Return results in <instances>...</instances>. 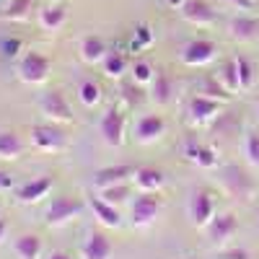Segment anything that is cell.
Masks as SVG:
<instances>
[{
  "instance_id": "1",
  "label": "cell",
  "mask_w": 259,
  "mask_h": 259,
  "mask_svg": "<svg viewBox=\"0 0 259 259\" xmlns=\"http://www.w3.org/2000/svg\"><path fill=\"white\" fill-rule=\"evenodd\" d=\"M50 57L47 55H41V52H26L24 57H21L18 62V75L24 83H31V85H39V83H45L47 75H50Z\"/></svg>"
},
{
  "instance_id": "2",
  "label": "cell",
  "mask_w": 259,
  "mask_h": 259,
  "mask_svg": "<svg viewBox=\"0 0 259 259\" xmlns=\"http://www.w3.org/2000/svg\"><path fill=\"white\" fill-rule=\"evenodd\" d=\"M80 212H83V202L78 197H70V194H62V197H57L47 207L45 221H47V226H65L68 221L78 218Z\"/></svg>"
},
{
  "instance_id": "3",
  "label": "cell",
  "mask_w": 259,
  "mask_h": 259,
  "mask_svg": "<svg viewBox=\"0 0 259 259\" xmlns=\"http://www.w3.org/2000/svg\"><path fill=\"white\" fill-rule=\"evenodd\" d=\"M161 212V194L158 192H140L133 205V226L145 228L150 226Z\"/></svg>"
},
{
  "instance_id": "4",
  "label": "cell",
  "mask_w": 259,
  "mask_h": 259,
  "mask_svg": "<svg viewBox=\"0 0 259 259\" xmlns=\"http://www.w3.org/2000/svg\"><path fill=\"white\" fill-rule=\"evenodd\" d=\"M31 143L36 150H45V153H57L65 145V135L52 124H34L31 127Z\"/></svg>"
},
{
  "instance_id": "5",
  "label": "cell",
  "mask_w": 259,
  "mask_h": 259,
  "mask_svg": "<svg viewBox=\"0 0 259 259\" xmlns=\"http://www.w3.org/2000/svg\"><path fill=\"white\" fill-rule=\"evenodd\" d=\"M101 138H104V143L106 145H112V148H117V145H122V140H124V114H122V109H109L104 117H101Z\"/></svg>"
},
{
  "instance_id": "6",
  "label": "cell",
  "mask_w": 259,
  "mask_h": 259,
  "mask_svg": "<svg viewBox=\"0 0 259 259\" xmlns=\"http://www.w3.org/2000/svg\"><path fill=\"white\" fill-rule=\"evenodd\" d=\"M215 52L218 50H215V45L210 39H192L189 45L184 47V52H182V60L187 65H192V68H202V65L212 62Z\"/></svg>"
},
{
  "instance_id": "7",
  "label": "cell",
  "mask_w": 259,
  "mask_h": 259,
  "mask_svg": "<svg viewBox=\"0 0 259 259\" xmlns=\"http://www.w3.org/2000/svg\"><path fill=\"white\" fill-rule=\"evenodd\" d=\"M189 218L194 226H210V221L215 218V202L207 192H194L192 194V202H189Z\"/></svg>"
},
{
  "instance_id": "8",
  "label": "cell",
  "mask_w": 259,
  "mask_h": 259,
  "mask_svg": "<svg viewBox=\"0 0 259 259\" xmlns=\"http://www.w3.org/2000/svg\"><path fill=\"white\" fill-rule=\"evenodd\" d=\"M41 112H45L52 122H73V109L68 99H65L60 91H50L41 99Z\"/></svg>"
},
{
  "instance_id": "9",
  "label": "cell",
  "mask_w": 259,
  "mask_h": 259,
  "mask_svg": "<svg viewBox=\"0 0 259 259\" xmlns=\"http://www.w3.org/2000/svg\"><path fill=\"white\" fill-rule=\"evenodd\" d=\"M163 133H166V122H163L161 114H145V117H140L138 124H135V135H138L140 143H153V140H158Z\"/></svg>"
},
{
  "instance_id": "10",
  "label": "cell",
  "mask_w": 259,
  "mask_h": 259,
  "mask_svg": "<svg viewBox=\"0 0 259 259\" xmlns=\"http://www.w3.org/2000/svg\"><path fill=\"white\" fill-rule=\"evenodd\" d=\"M182 16L194 26H210L215 21V11L205 3V0H187L182 6Z\"/></svg>"
},
{
  "instance_id": "11",
  "label": "cell",
  "mask_w": 259,
  "mask_h": 259,
  "mask_svg": "<svg viewBox=\"0 0 259 259\" xmlns=\"http://www.w3.org/2000/svg\"><path fill=\"white\" fill-rule=\"evenodd\" d=\"M130 177H135V168L133 166H109V168H101L94 184L99 189H106V187H114V184H124Z\"/></svg>"
},
{
  "instance_id": "12",
  "label": "cell",
  "mask_w": 259,
  "mask_h": 259,
  "mask_svg": "<svg viewBox=\"0 0 259 259\" xmlns=\"http://www.w3.org/2000/svg\"><path fill=\"white\" fill-rule=\"evenodd\" d=\"M83 259H109L112 256V241L106 239L104 233H91L89 239H85L83 249H80Z\"/></svg>"
},
{
  "instance_id": "13",
  "label": "cell",
  "mask_w": 259,
  "mask_h": 259,
  "mask_svg": "<svg viewBox=\"0 0 259 259\" xmlns=\"http://www.w3.org/2000/svg\"><path fill=\"white\" fill-rule=\"evenodd\" d=\"M221 112V101L218 99H210V96H194L189 101V114L194 122H205L210 117H215Z\"/></svg>"
},
{
  "instance_id": "14",
  "label": "cell",
  "mask_w": 259,
  "mask_h": 259,
  "mask_svg": "<svg viewBox=\"0 0 259 259\" xmlns=\"http://www.w3.org/2000/svg\"><path fill=\"white\" fill-rule=\"evenodd\" d=\"M55 179L52 177H41V179H34L29 184H24L18 189V200L21 202H39L41 197H47V192L52 189Z\"/></svg>"
},
{
  "instance_id": "15",
  "label": "cell",
  "mask_w": 259,
  "mask_h": 259,
  "mask_svg": "<svg viewBox=\"0 0 259 259\" xmlns=\"http://www.w3.org/2000/svg\"><path fill=\"white\" fill-rule=\"evenodd\" d=\"M236 218L231 212H223V215H215V218L210 221V226H207V231H210V239L212 241H226V239H231V233L236 231Z\"/></svg>"
},
{
  "instance_id": "16",
  "label": "cell",
  "mask_w": 259,
  "mask_h": 259,
  "mask_svg": "<svg viewBox=\"0 0 259 259\" xmlns=\"http://www.w3.org/2000/svg\"><path fill=\"white\" fill-rule=\"evenodd\" d=\"M135 184L140 192H158L163 187V174L153 166H140L135 168Z\"/></svg>"
},
{
  "instance_id": "17",
  "label": "cell",
  "mask_w": 259,
  "mask_h": 259,
  "mask_svg": "<svg viewBox=\"0 0 259 259\" xmlns=\"http://www.w3.org/2000/svg\"><path fill=\"white\" fill-rule=\"evenodd\" d=\"M184 153L192 163H197L200 168H212L218 163V156H215V150L207 148V145H200V143H187Z\"/></svg>"
},
{
  "instance_id": "18",
  "label": "cell",
  "mask_w": 259,
  "mask_h": 259,
  "mask_svg": "<svg viewBox=\"0 0 259 259\" xmlns=\"http://www.w3.org/2000/svg\"><path fill=\"white\" fill-rule=\"evenodd\" d=\"M91 210H94V215H96V218H99L104 226H109V228H117V226L122 223L117 205L106 202V200H101V197H94V200H91Z\"/></svg>"
},
{
  "instance_id": "19",
  "label": "cell",
  "mask_w": 259,
  "mask_h": 259,
  "mask_svg": "<svg viewBox=\"0 0 259 259\" xmlns=\"http://www.w3.org/2000/svg\"><path fill=\"white\" fill-rule=\"evenodd\" d=\"M228 29H231L233 39H254L259 34V18H254V16H236Z\"/></svg>"
},
{
  "instance_id": "20",
  "label": "cell",
  "mask_w": 259,
  "mask_h": 259,
  "mask_svg": "<svg viewBox=\"0 0 259 259\" xmlns=\"http://www.w3.org/2000/svg\"><path fill=\"white\" fill-rule=\"evenodd\" d=\"M80 57L89 62V65H94V62H104V57H106V45H104V39L101 36H85L83 41H80Z\"/></svg>"
},
{
  "instance_id": "21",
  "label": "cell",
  "mask_w": 259,
  "mask_h": 259,
  "mask_svg": "<svg viewBox=\"0 0 259 259\" xmlns=\"http://www.w3.org/2000/svg\"><path fill=\"white\" fill-rule=\"evenodd\" d=\"M16 254L21 259H39L41 256V239L34 233H24L16 239Z\"/></svg>"
},
{
  "instance_id": "22",
  "label": "cell",
  "mask_w": 259,
  "mask_h": 259,
  "mask_svg": "<svg viewBox=\"0 0 259 259\" xmlns=\"http://www.w3.org/2000/svg\"><path fill=\"white\" fill-rule=\"evenodd\" d=\"M24 153V143L16 133H0V158L3 161H16Z\"/></svg>"
},
{
  "instance_id": "23",
  "label": "cell",
  "mask_w": 259,
  "mask_h": 259,
  "mask_svg": "<svg viewBox=\"0 0 259 259\" xmlns=\"http://www.w3.org/2000/svg\"><path fill=\"white\" fill-rule=\"evenodd\" d=\"M65 21H68V13H65L62 6H52V8H45L39 13V26L47 31H57Z\"/></svg>"
},
{
  "instance_id": "24",
  "label": "cell",
  "mask_w": 259,
  "mask_h": 259,
  "mask_svg": "<svg viewBox=\"0 0 259 259\" xmlns=\"http://www.w3.org/2000/svg\"><path fill=\"white\" fill-rule=\"evenodd\" d=\"M171 91H174V83H171V78L166 73H156V78L150 80V96H153V101L158 104H166L171 99Z\"/></svg>"
},
{
  "instance_id": "25",
  "label": "cell",
  "mask_w": 259,
  "mask_h": 259,
  "mask_svg": "<svg viewBox=\"0 0 259 259\" xmlns=\"http://www.w3.org/2000/svg\"><path fill=\"white\" fill-rule=\"evenodd\" d=\"M31 8H34V0H11L3 11V18L6 21H21V18L29 16Z\"/></svg>"
},
{
  "instance_id": "26",
  "label": "cell",
  "mask_w": 259,
  "mask_h": 259,
  "mask_svg": "<svg viewBox=\"0 0 259 259\" xmlns=\"http://www.w3.org/2000/svg\"><path fill=\"white\" fill-rule=\"evenodd\" d=\"M124 68H127V60L122 52H109L104 57V73L109 78H119L124 73Z\"/></svg>"
},
{
  "instance_id": "27",
  "label": "cell",
  "mask_w": 259,
  "mask_h": 259,
  "mask_svg": "<svg viewBox=\"0 0 259 259\" xmlns=\"http://www.w3.org/2000/svg\"><path fill=\"white\" fill-rule=\"evenodd\" d=\"M78 96L85 106H96L101 101V89H99V83L94 80H83L80 83V89H78Z\"/></svg>"
},
{
  "instance_id": "28",
  "label": "cell",
  "mask_w": 259,
  "mask_h": 259,
  "mask_svg": "<svg viewBox=\"0 0 259 259\" xmlns=\"http://www.w3.org/2000/svg\"><path fill=\"white\" fill-rule=\"evenodd\" d=\"M236 60V70H239V83H241V89H251V83H254V68H251V62L239 55V57H233Z\"/></svg>"
},
{
  "instance_id": "29",
  "label": "cell",
  "mask_w": 259,
  "mask_h": 259,
  "mask_svg": "<svg viewBox=\"0 0 259 259\" xmlns=\"http://www.w3.org/2000/svg\"><path fill=\"white\" fill-rule=\"evenodd\" d=\"M127 194H130L127 184H114V187L101 189L99 197H101V200H106V202H112V205H119V202H124V200H127Z\"/></svg>"
},
{
  "instance_id": "30",
  "label": "cell",
  "mask_w": 259,
  "mask_h": 259,
  "mask_svg": "<svg viewBox=\"0 0 259 259\" xmlns=\"http://www.w3.org/2000/svg\"><path fill=\"white\" fill-rule=\"evenodd\" d=\"M133 75H135V83L145 85V83H150V80L156 78V70H153V65H150V62L138 60V62H135V68H133Z\"/></svg>"
},
{
  "instance_id": "31",
  "label": "cell",
  "mask_w": 259,
  "mask_h": 259,
  "mask_svg": "<svg viewBox=\"0 0 259 259\" xmlns=\"http://www.w3.org/2000/svg\"><path fill=\"white\" fill-rule=\"evenodd\" d=\"M153 45V31H150L148 24H140L135 29V39H133V50H143V47H150Z\"/></svg>"
},
{
  "instance_id": "32",
  "label": "cell",
  "mask_w": 259,
  "mask_h": 259,
  "mask_svg": "<svg viewBox=\"0 0 259 259\" xmlns=\"http://www.w3.org/2000/svg\"><path fill=\"white\" fill-rule=\"evenodd\" d=\"M223 80H226V89H228V91L241 89V83H239V70H236V60L226 62V68H223Z\"/></svg>"
},
{
  "instance_id": "33",
  "label": "cell",
  "mask_w": 259,
  "mask_h": 259,
  "mask_svg": "<svg viewBox=\"0 0 259 259\" xmlns=\"http://www.w3.org/2000/svg\"><path fill=\"white\" fill-rule=\"evenodd\" d=\"M244 148H246V156H249V161L259 166V135H256V133H249V135H246Z\"/></svg>"
},
{
  "instance_id": "34",
  "label": "cell",
  "mask_w": 259,
  "mask_h": 259,
  "mask_svg": "<svg viewBox=\"0 0 259 259\" xmlns=\"http://www.w3.org/2000/svg\"><path fill=\"white\" fill-rule=\"evenodd\" d=\"M205 91H207L210 99H218V101H228V99H231V94H228L226 85L215 83V80H207V83H205Z\"/></svg>"
},
{
  "instance_id": "35",
  "label": "cell",
  "mask_w": 259,
  "mask_h": 259,
  "mask_svg": "<svg viewBox=\"0 0 259 259\" xmlns=\"http://www.w3.org/2000/svg\"><path fill=\"white\" fill-rule=\"evenodd\" d=\"M0 50H3V55H6V57H16V55H18V50H21V39H3Z\"/></svg>"
},
{
  "instance_id": "36",
  "label": "cell",
  "mask_w": 259,
  "mask_h": 259,
  "mask_svg": "<svg viewBox=\"0 0 259 259\" xmlns=\"http://www.w3.org/2000/svg\"><path fill=\"white\" fill-rule=\"evenodd\" d=\"M11 187H13V177L8 174V171L0 168V192H6V189H11Z\"/></svg>"
},
{
  "instance_id": "37",
  "label": "cell",
  "mask_w": 259,
  "mask_h": 259,
  "mask_svg": "<svg viewBox=\"0 0 259 259\" xmlns=\"http://www.w3.org/2000/svg\"><path fill=\"white\" fill-rule=\"evenodd\" d=\"M223 259H249V254L244 249H231V251H223Z\"/></svg>"
},
{
  "instance_id": "38",
  "label": "cell",
  "mask_w": 259,
  "mask_h": 259,
  "mask_svg": "<svg viewBox=\"0 0 259 259\" xmlns=\"http://www.w3.org/2000/svg\"><path fill=\"white\" fill-rule=\"evenodd\" d=\"M231 6H236L239 11H251V0H228Z\"/></svg>"
},
{
  "instance_id": "39",
  "label": "cell",
  "mask_w": 259,
  "mask_h": 259,
  "mask_svg": "<svg viewBox=\"0 0 259 259\" xmlns=\"http://www.w3.org/2000/svg\"><path fill=\"white\" fill-rule=\"evenodd\" d=\"M47 259H73L70 254H65V251H55V254H50Z\"/></svg>"
},
{
  "instance_id": "40",
  "label": "cell",
  "mask_w": 259,
  "mask_h": 259,
  "mask_svg": "<svg viewBox=\"0 0 259 259\" xmlns=\"http://www.w3.org/2000/svg\"><path fill=\"white\" fill-rule=\"evenodd\" d=\"M187 3V0H166V6H171V8H179L182 11V6Z\"/></svg>"
},
{
  "instance_id": "41",
  "label": "cell",
  "mask_w": 259,
  "mask_h": 259,
  "mask_svg": "<svg viewBox=\"0 0 259 259\" xmlns=\"http://www.w3.org/2000/svg\"><path fill=\"white\" fill-rule=\"evenodd\" d=\"M6 231H8V226H6V221H0V241L6 239Z\"/></svg>"
}]
</instances>
